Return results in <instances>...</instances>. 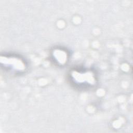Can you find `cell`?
I'll use <instances>...</instances> for the list:
<instances>
[{
    "instance_id": "1",
    "label": "cell",
    "mask_w": 133,
    "mask_h": 133,
    "mask_svg": "<svg viewBox=\"0 0 133 133\" xmlns=\"http://www.w3.org/2000/svg\"><path fill=\"white\" fill-rule=\"evenodd\" d=\"M70 74V80L79 88H88L93 86L96 82L94 73L90 71L74 70Z\"/></svg>"
}]
</instances>
